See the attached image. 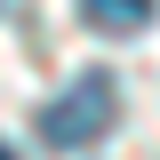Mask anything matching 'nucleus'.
Instances as JSON below:
<instances>
[{
  "label": "nucleus",
  "mask_w": 160,
  "mask_h": 160,
  "mask_svg": "<svg viewBox=\"0 0 160 160\" xmlns=\"http://www.w3.org/2000/svg\"><path fill=\"white\" fill-rule=\"evenodd\" d=\"M80 16L96 24V32H120V40H136V32H152L160 0H80Z\"/></svg>",
  "instance_id": "2"
},
{
  "label": "nucleus",
  "mask_w": 160,
  "mask_h": 160,
  "mask_svg": "<svg viewBox=\"0 0 160 160\" xmlns=\"http://www.w3.org/2000/svg\"><path fill=\"white\" fill-rule=\"evenodd\" d=\"M0 160H16V144H0Z\"/></svg>",
  "instance_id": "3"
},
{
  "label": "nucleus",
  "mask_w": 160,
  "mask_h": 160,
  "mask_svg": "<svg viewBox=\"0 0 160 160\" xmlns=\"http://www.w3.org/2000/svg\"><path fill=\"white\" fill-rule=\"evenodd\" d=\"M112 120H120V88H112V72H80L64 96L40 104V144H48V152H80V144H96Z\"/></svg>",
  "instance_id": "1"
}]
</instances>
